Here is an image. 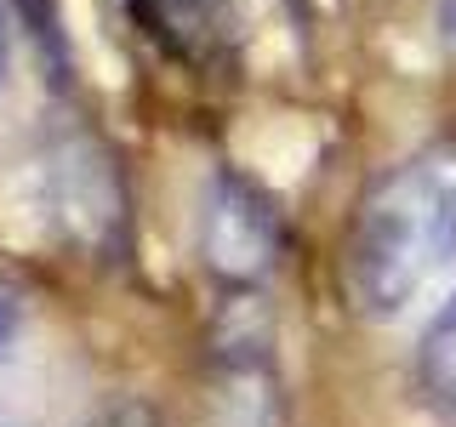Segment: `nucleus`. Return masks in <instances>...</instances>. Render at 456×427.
<instances>
[{
	"instance_id": "obj_1",
	"label": "nucleus",
	"mask_w": 456,
	"mask_h": 427,
	"mask_svg": "<svg viewBox=\"0 0 456 427\" xmlns=\"http://www.w3.org/2000/svg\"><path fill=\"white\" fill-rule=\"evenodd\" d=\"M445 268H456V142H434L360 199L342 274L365 319H394Z\"/></svg>"
},
{
	"instance_id": "obj_2",
	"label": "nucleus",
	"mask_w": 456,
	"mask_h": 427,
	"mask_svg": "<svg viewBox=\"0 0 456 427\" xmlns=\"http://www.w3.org/2000/svg\"><path fill=\"white\" fill-rule=\"evenodd\" d=\"M280 246H285V222L268 189H256L240 171H217L206 189V205H200V256H206V268L234 285H251L280 262Z\"/></svg>"
},
{
	"instance_id": "obj_3",
	"label": "nucleus",
	"mask_w": 456,
	"mask_h": 427,
	"mask_svg": "<svg viewBox=\"0 0 456 427\" xmlns=\"http://www.w3.org/2000/svg\"><path fill=\"white\" fill-rule=\"evenodd\" d=\"M46 189H52V205H57V222L69 228L75 246H92V251H109L120 246L126 234V189H120V171L97 142H63L46 165Z\"/></svg>"
},
{
	"instance_id": "obj_4",
	"label": "nucleus",
	"mask_w": 456,
	"mask_h": 427,
	"mask_svg": "<svg viewBox=\"0 0 456 427\" xmlns=\"http://www.w3.org/2000/svg\"><path fill=\"white\" fill-rule=\"evenodd\" d=\"M171 52L183 57H206L228 40L234 23V0H126Z\"/></svg>"
},
{
	"instance_id": "obj_5",
	"label": "nucleus",
	"mask_w": 456,
	"mask_h": 427,
	"mask_svg": "<svg viewBox=\"0 0 456 427\" xmlns=\"http://www.w3.org/2000/svg\"><path fill=\"white\" fill-rule=\"evenodd\" d=\"M417 382L428 393V405L439 416L456 422V296L434 313V325L422 331V348H417Z\"/></svg>"
},
{
	"instance_id": "obj_6",
	"label": "nucleus",
	"mask_w": 456,
	"mask_h": 427,
	"mask_svg": "<svg viewBox=\"0 0 456 427\" xmlns=\"http://www.w3.org/2000/svg\"><path fill=\"white\" fill-rule=\"evenodd\" d=\"M18 336H23V291H18V285H6V279H0V365L12 359Z\"/></svg>"
},
{
	"instance_id": "obj_7",
	"label": "nucleus",
	"mask_w": 456,
	"mask_h": 427,
	"mask_svg": "<svg viewBox=\"0 0 456 427\" xmlns=\"http://www.w3.org/2000/svg\"><path fill=\"white\" fill-rule=\"evenodd\" d=\"M12 80V18H6V6H0V85Z\"/></svg>"
},
{
	"instance_id": "obj_8",
	"label": "nucleus",
	"mask_w": 456,
	"mask_h": 427,
	"mask_svg": "<svg viewBox=\"0 0 456 427\" xmlns=\"http://www.w3.org/2000/svg\"><path fill=\"white\" fill-rule=\"evenodd\" d=\"M439 40L445 52H456V0H439Z\"/></svg>"
},
{
	"instance_id": "obj_9",
	"label": "nucleus",
	"mask_w": 456,
	"mask_h": 427,
	"mask_svg": "<svg viewBox=\"0 0 456 427\" xmlns=\"http://www.w3.org/2000/svg\"><path fill=\"white\" fill-rule=\"evenodd\" d=\"M0 427H12V422H0Z\"/></svg>"
}]
</instances>
